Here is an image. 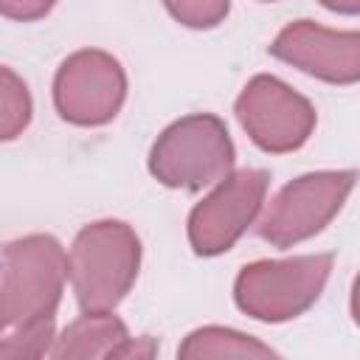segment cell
<instances>
[{
    "label": "cell",
    "instance_id": "6da1fadb",
    "mask_svg": "<svg viewBox=\"0 0 360 360\" xmlns=\"http://www.w3.org/2000/svg\"><path fill=\"white\" fill-rule=\"evenodd\" d=\"M115 222H101L96 228H84L76 239L73 256V281L76 295L84 312H101L112 307L129 287L138 267V239L129 233L121 245L110 248Z\"/></svg>",
    "mask_w": 360,
    "mask_h": 360
},
{
    "label": "cell",
    "instance_id": "7a4b0ae2",
    "mask_svg": "<svg viewBox=\"0 0 360 360\" xmlns=\"http://www.w3.org/2000/svg\"><path fill=\"white\" fill-rule=\"evenodd\" d=\"M264 188V174L262 172H242L231 180V205H225V191L219 188L214 197H208L202 205L194 208L191 214V242L197 253H219L225 250L222 242V222L228 219V233L236 239V233L245 228V222L253 217L259 197Z\"/></svg>",
    "mask_w": 360,
    "mask_h": 360
},
{
    "label": "cell",
    "instance_id": "3957f363",
    "mask_svg": "<svg viewBox=\"0 0 360 360\" xmlns=\"http://www.w3.org/2000/svg\"><path fill=\"white\" fill-rule=\"evenodd\" d=\"M0 273H3V264H0Z\"/></svg>",
    "mask_w": 360,
    "mask_h": 360
}]
</instances>
